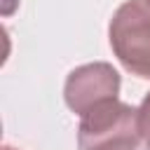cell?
Segmentation results:
<instances>
[{
    "instance_id": "6da1fadb",
    "label": "cell",
    "mask_w": 150,
    "mask_h": 150,
    "mask_svg": "<svg viewBox=\"0 0 150 150\" xmlns=\"http://www.w3.org/2000/svg\"><path fill=\"white\" fill-rule=\"evenodd\" d=\"M138 143V108L122 103L120 98L98 103L80 120V150H136Z\"/></svg>"
},
{
    "instance_id": "7a4b0ae2",
    "label": "cell",
    "mask_w": 150,
    "mask_h": 150,
    "mask_svg": "<svg viewBox=\"0 0 150 150\" xmlns=\"http://www.w3.org/2000/svg\"><path fill=\"white\" fill-rule=\"evenodd\" d=\"M108 38L120 63L150 80V0H127L110 19Z\"/></svg>"
},
{
    "instance_id": "3957f363",
    "label": "cell",
    "mask_w": 150,
    "mask_h": 150,
    "mask_svg": "<svg viewBox=\"0 0 150 150\" xmlns=\"http://www.w3.org/2000/svg\"><path fill=\"white\" fill-rule=\"evenodd\" d=\"M120 84H122L120 73L110 63L105 61L84 63L68 73L63 84V98H66V105L82 117L98 103L117 98Z\"/></svg>"
},
{
    "instance_id": "277c9868",
    "label": "cell",
    "mask_w": 150,
    "mask_h": 150,
    "mask_svg": "<svg viewBox=\"0 0 150 150\" xmlns=\"http://www.w3.org/2000/svg\"><path fill=\"white\" fill-rule=\"evenodd\" d=\"M138 127H141V141L145 150H150V94H145V98L138 105Z\"/></svg>"
},
{
    "instance_id": "5b68a950",
    "label": "cell",
    "mask_w": 150,
    "mask_h": 150,
    "mask_svg": "<svg viewBox=\"0 0 150 150\" xmlns=\"http://www.w3.org/2000/svg\"><path fill=\"white\" fill-rule=\"evenodd\" d=\"M2 150H16V148H9V145H5V148H2Z\"/></svg>"
}]
</instances>
